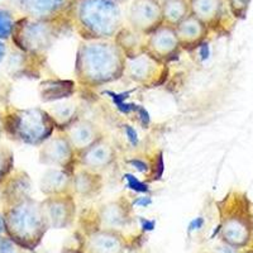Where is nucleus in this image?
Instances as JSON below:
<instances>
[{
	"label": "nucleus",
	"mask_w": 253,
	"mask_h": 253,
	"mask_svg": "<svg viewBox=\"0 0 253 253\" xmlns=\"http://www.w3.org/2000/svg\"><path fill=\"white\" fill-rule=\"evenodd\" d=\"M72 175L62 169H48L40 181L41 193L44 196L72 193Z\"/></svg>",
	"instance_id": "nucleus-22"
},
{
	"label": "nucleus",
	"mask_w": 253,
	"mask_h": 253,
	"mask_svg": "<svg viewBox=\"0 0 253 253\" xmlns=\"http://www.w3.org/2000/svg\"><path fill=\"white\" fill-rule=\"evenodd\" d=\"M252 0H227L229 10L236 19H245Z\"/></svg>",
	"instance_id": "nucleus-28"
},
{
	"label": "nucleus",
	"mask_w": 253,
	"mask_h": 253,
	"mask_svg": "<svg viewBox=\"0 0 253 253\" xmlns=\"http://www.w3.org/2000/svg\"><path fill=\"white\" fill-rule=\"evenodd\" d=\"M124 178L126 180V186L129 187V189L134 190V191H137V193L147 194L150 191L148 184H144V182L139 181L138 178L134 177V176L130 175V173H126V175H124Z\"/></svg>",
	"instance_id": "nucleus-30"
},
{
	"label": "nucleus",
	"mask_w": 253,
	"mask_h": 253,
	"mask_svg": "<svg viewBox=\"0 0 253 253\" xmlns=\"http://www.w3.org/2000/svg\"><path fill=\"white\" fill-rule=\"evenodd\" d=\"M128 164H129L130 166L134 167L135 170H138V171H141V172L146 173L147 176H148V173H150L151 162L144 161V160H142V158L134 157V158H130V160H128Z\"/></svg>",
	"instance_id": "nucleus-31"
},
{
	"label": "nucleus",
	"mask_w": 253,
	"mask_h": 253,
	"mask_svg": "<svg viewBox=\"0 0 253 253\" xmlns=\"http://www.w3.org/2000/svg\"><path fill=\"white\" fill-rule=\"evenodd\" d=\"M182 52L175 27L162 24L150 36H147L144 53L156 61L169 65L175 61Z\"/></svg>",
	"instance_id": "nucleus-10"
},
{
	"label": "nucleus",
	"mask_w": 253,
	"mask_h": 253,
	"mask_svg": "<svg viewBox=\"0 0 253 253\" xmlns=\"http://www.w3.org/2000/svg\"><path fill=\"white\" fill-rule=\"evenodd\" d=\"M66 26H71L70 18L43 20L26 15L15 20L12 41L24 55L42 57L53 46Z\"/></svg>",
	"instance_id": "nucleus-5"
},
{
	"label": "nucleus",
	"mask_w": 253,
	"mask_h": 253,
	"mask_svg": "<svg viewBox=\"0 0 253 253\" xmlns=\"http://www.w3.org/2000/svg\"><path fill=\"white\" fill-rule=\"evenodd\" d=\"M72 1H75V0H72Z\"/></svg>",
	"instance_id": "nucleus-43"
},
{
	"label": "nucleus",
	"mask_w": 253,
	"mask_h": 253,
	"mask_svg": "<svg viewBox=\"0 0 253 253\" xmlns=\"http://www.w3.org/2000/svg\"><path fill=\"white\" fill-rule=\"evenodd\" d=\"M104 187L103 175L79 166L72 175V194L76 198L92 199L101 193Z\"/></svg>",
	"instance_id": "nucleus-18"
},
{
	"label": "nucleus",
	"mask_w": 253,
	"mask_h": 253,
	"mask_svg": "<svg viewBox=\"0 0 253 253\" xmlns=\"http://www.w3.org/2000/svg\"><path fill=\"white\" fill-rule=\"evenodd\" d=\"M133 203H130L126 196H119L115 200L105 203L98 210L99 224L103 225V229L119 230L126 227L132 221Z\"/></svg>",
	"instance_id": "nucleus-15"
},
{
	"label": "nucleus",
	"mask_w": 253,
	"mask_h": 253,
	"mask_svg": "<svg viewBox=\"0 0 253 253\" xmlns=\"http://www.w3.org/2000/svg\"><path fill=\"white\" fill-rule=\"evenodd\" d=\"M164 169V158H162V152L160 151L157 155L153 156V160L151 161V170L148 176H147V181H158L162 177Z\"/></svg>",
	"instance_id": "nucleus-29"
},
{
	"label": "nucleus",
	"mask_w": 253,
	"mask_h": 253,
	"mask_svg": "<svg viewBox=\"0 0 253 253\" xmlns=\"http://www.w3.org/2000/svg\"><path fill=\"white\" fill-rule=\"evenodd\" d=\"M112 1H114V3H117V4H119V5H121V4L126 3V0H112Z\"/></svg>",
	"instance_id": "nucleus-40"
},
{
	"label": "nucleus",
	"mask_w": 253,
	"mask_h": 253,
	"mask_svg": "<svg viewBox=\"0 0 253 253\" xmlns=\"http://www.w3.org/2000/svg\"><path fill=\"white\" fill-rule=\"evenodd\" d=\"M4 130L9 139L32 147H41L57 132L49 113L40 107L10 108L4 114Z\"/></svg>",
	"instance_id": "nucleus-4"
},
{
	"label": "nucleus",
	"mask_w": 253,
	"mask_h": 253,
	"mask_svg": "<svg viewBox=\"0 0 253 253\" xmlns=\"http://www.w3.org/2000/svg\"><path fill=\"white\" fill-rule=\"evenodd\" d=\"M76 196L72 193L62 195L46 196L42 200V208L46 214L49 228L63 229L74 224L76 218Z\"/></svg>",
	"instance_id": "nucleus-12"
},
{
	"label": "nucleus",
	"mask_w": 253,
	"mask_h": 253,
	"mask_svg": "<svg viewBox=\"0 0 253 253\" xmlns=\"http://www.w3.org/2000/svg\"><path fill=\"white\" fill-rule=\"evenodd\" d=\"M3 134H5V130H4V114L0 113V138H1Z\"/></svg>",
	"instance_id": "nucleus-38"
},
{
	"label": "nucleus",
	"mask_w": 253,
	"mask_h": 253,
	"mask_svg": "<svg viewBox=\"0 0 253 253\" xmlns=\"http://www.w3.org/2000/svg\"><path fill=\"white\" fill-rule=\"evenodd\" d=\"M124 76L138 86L158 87L170 78V67L143 53L132 60H126Z\"/></svg>",
	"instance_id": "nucleus-8"
},
{
	"label": "nucleus",
	"mask_w": 253,
	"mask_h": 253,
	"mask_svg": "<svg viewBox=\"0 0 253 253\" xmlns=\"http://www.w3.org/2000/svg\"><path fill=\"white\" fill-rule=\"evenodd\" d=\"M66 134L70 143L72 144L76 153H81L86 151L95 143L105 138L103 129L95 122L87 118H80L78 122L72 124L69 129L62 132Z\"/></svg>",
	"instance_id": "nucleus-16"
},
{
	"label": "nucleus",
	"mask_w": 253,
	"mask_h": 253,
	"mask_svg": "<svg viewBox=\"0 0 253 253\" xmlns=\"http://www.w3.org/2000/svg\"><path fill=\"white\" fill-rule=\"evenodd\" d=\"M4 230H5V220H4V215L0 214V234L3 233Z\"/></svg>",
	"instance_id": "nucleus-39"
},
{
	"label": "nucleus",
	"mask_w": 253,
	"mask_h": 253,
	"mask_svg": "<svg viewBox=\"0 0 253 253\" xmlns=\"http://www.w3.org/2000/svg\"><path fill=\"white\" fill-rule=\"evenodd\" d=\"M47 112L55 122L57 132H65L75 122L83 118V108L78 101L72 99L52 103L51 107L47 108Z\"/></svg>",
	"instance_id": "nucleus-20"
},
{
	"label": "nucleus",
	"mask_w": 253,
	"mask_h": 253,
	"mask_svg": "<svg viewBox=\"0 0 253 253\" xmlns=\"http://www.w3.org/2000/svg\"><path fill=\"white\" fill-rule=\"evenodd\" d=\"M6 56V46L4 41H0V63L3 62Z\"/></svg>",
	"instance_id": "nucleus-37"
},
{
	"label": "nucleus",
	"mask_w": 253,
	"mask_h": 253,
	"mask_svg": "<svg viewBox=\"0 0 253 253\" xmlns=\"http://www.w3.org/2000/svg\"><path fill=\"white\" fill-rule=\"evenodd\" d=\"M3 198L6 205L19 202L22 199L31 196L32 182L29 176L24 171H18L9 176L3 184Z\"/></svg>",
	"instance_id": "nucleus-24"
},
{
	"label": "nucleus",
	"mask_w": 253,
	"mask_h": 253,
	"mask_svg": "<svg viewBox=\"0 0 253 253\" xmlns=\"http://www.w3.org/2000/svg\"><path fill=\"white\" fill-rule=\"evenodd\" d=\"M14 170V153L9 147L0 144V185L8 180Z\"/></svg>",
	"instance_id": "nucleus-26"
},
{
	"label": "nucleus",
	"mask_w": 253,
	"mask_h": 253,
	"mask_svg": "<svg viewBox=\"0 0 253 253\" xmlns=\"http://www.w3.org/2000/svg\"><path fill=\"white\" fill-rule=\"evenodd\" d=\"M3 215L9 238L27 250L37 247L49 228L42 203L32 196L6 205Z\"/></svg>",
	"instance_id": "nucleus-3"
},
{
	"label": "nucleus",
	"mask_w": 253,
	"mask_h": 253,
	"mask_svg": "<svg viewBox=\"0 0 253 253\" xmlns=\"http://www.w3.org/2000/svg\"><path fill=\"white\" fill-rule=\"evenodd\" d=\"M247 253H253V251H251V252H247Z\"/></svg>",
	"instance_id": "nucleus-41"
},
{
	"label": "nucleus",
	"mask_w": 253,
	"mask_h": 253,
	"mask_svg": "<svg viewBox=\"0 0 253 253\" xmlns=\"http://www.w3.org/2000/svg\"><path fill=\"white\" fill-rule=\"evenodd\" d=\"M175 31L182 51L187 52L195 51L196 48L202 47L210 33L209 28L193 14H190L181 23H178L175 27Z\"/></svg>",
	"instance_id": "nucleus-17"
},
{
	"label": "nucleus",
	"mask_w": 253,
	"mask_h": 253,
	"mask_svg": "<svg viewBox=\"0 0 253 253\" xmlns=\"http://www.w3.org/2000/svg\"><path fill=\"white\" fill-rule=\"evenodd\" d=\"M191 14L219 36L229 35L236 18L232 15L225 0H190Z\"/></svg>",
	"instance_id": "nucleus-7"
},
{
	"label": "nucleus",
	"mask_w": 253,
	"mask_h": 253,
	"mask_svg": "<svg viewBox=\"0 0 253 253\" xmlns=\"http://www.w3.org/2000/svg\"><path fill=\"white\" fill-rule=\"evenodd\" d=\"M0 253H17L9 239H0Z\"/></svg>",
	"instance_id": "nucleus-33"
},
{
	"label": "nucleus",
	"mask_w": 253,
	"mask_h": 253,
	"mask_svg": "<svg viewBox=\"0 0 253 253\" xmlns=\"http://www.w3.org/2000/svg\"><path fill=\"white\" fill-rule=\"evenodd\" d=\"M124 130H126V137H128V139L132 142V144H137V142H138V137H137V133H135L134 128H133L132 126L126 124V126H124Z\"/></svg>",
	"instance_id": "nucleus-34"
},
{
	"label": "nucleus",
	"mask_w": 253,
	"mask_h": 253,
	"mask_svg": "<svg viewBox=\"0 0 253 253\" xmlns=\"http://www.w3.org/2000/svg\"><path fill=\"white\" fill-rule=\"evenodd\" d=\"M214 253H239L238 248L233 247V246L228 245L225 242H223L221 245H219L218 247H215Z\"/></svg>",
	"instance_id": "nucleus-32"
},
{
	"label": "nucleus",
	"mask_w": 253,
	"mask_h": 253,
	"mask_svg": "<svg viewBox=\"0 0 253 253\" xmlns=\"http://www.w3.org/2000/svg\"><path fill=\"white\" fill-rule=\"evenodd\" d=\"M126 58L114 40H81L76 51L74 76L79 86L99 89L126 75Z\"/></svg>",
	"instance_id": "nucleus-1"
},
{
	"label": "nucleus",
	"mask_w": 253,
	"mask_h": 253,
	"mask_svg": "<svg viewBox=\"0 0 253 253\" xmlns=\"http://www.w3.org/2000/svg\"><path fill=\"white\" fill-rule=\"evenodd\" d=\"M72 0H19V6L27 17L43 20L70 18Z\"/></svg>",
	"instance_id": "nucleus-14"
},
{
	"label": "nucleus",
	"mask_w": 253,
	"mask_h": 253,
	"mask_svg": "<svg viewBox=\"0 0 253 253\" xmlns=\"http://www.w3.org/2000/svg\"><path fill=\"white\" fill-rule=\"evenodd\" d=\"M203 223H204V221H203V219L202 218H198V219H195V220H193L191 221V224H190V232H191V230H194V229H200V228H202V225H203Z\"/></svg>",
	"instance_id": "nucleus-36"
},
{
	"label": "nucleus",
	"mask_w": 253,
	"mask_h": 253,
	"mask_svg": "<svg viewBox=\"0 0 253 253\" xmlns=\"http://www.w3.org/2000/svg\"><path fill=\"white\" fill-rule=\"evenodd\" d=\"M118 160V152L112 142L107 138L101 139L86 151L78 155V166L86 170L101 173L109 170Z\"/></svg>",
	"instance_id": "nucleus-13"
},
{
	"label": "nucleus",
	"mask_w": 253,
	"mask_h": 253,
	"mask_svg": "<svg viewBox=\"0 0 253 253\" xmlns=\"http://www.w3.org/2000/svg\"><path fill=\"white\" fill-rule=\"evenodd\" d=\"M147 36L134 31L132 27L123 26L114 37V42L119 47L126 60L143 55L146 49Z\"/></svg>",
	"instance_id": "nucleus-23"
},
{
	"label": "nucleus",
	"mask_w": 253,
	"mask_h": 253,
	"mask_svg": "<svg viewBox=\"0 0 253 253\" xmlns=\"http://www.w3.org/2000/svg\"><path fill=\"white\" fill-rule=\"evenodd\" d=\"M78 90V83L74 80L47 79L40 84V98L43 103H56L71 99Z\"/></svg>",
	"instance_id": "nucleus-21"
},
{
	"label": "nucleus",
	"mask_w": 253,
	"mask_h": 253,
	"mask_svg": "<svg viewBox=\"0 0 253 253\" xmlns=\"http://www.w3.org/2000/svg\"><path fill=\"white\" fill-rule=\"evenodd\" d=\"M128 26L144 36H150L164 24L160 0H133L126 13Z\"/></svg>",
	"instance_id": "nucleus-11"
},
{
	"label": "nucleus",
	"mask_w": 253,
	"mask_h": 253,
	"mask_svg": "<svg viewBox=\"0 0 253 253\" xmlns=\"http://www.w3.org/2000/svg\"><path fill=\"white\" fill-rule=\"evenodd\" d=\"M40 162L48 169H62L70 173L79 167L78 153L62 132H56L40 147Z\"/></svg>",
	"instance_id": "nucleus-9"
},
{
	"label": "nucleus",
	"mask_w": 253,
	"mask_h": 253,
	"mask_svg": "<svg viewBox=\"0 0 253 253\" xmlns=\"http://www.w3.org/2000/svg\"><path fill=\"white\" fill-rule=\"evenodd\" d=\"M220 215V230L223 241L236 248L246 247L252 236V214L247 195L230 191L216 202Z\"/></svg>",
	"instance_id": "nucleus-6"
},
{
	"label": "nucleus",
	"mask_w": 253,
	"mask_h": 253,
	"mask_svg": "<svg viewBox=\"0 0 253 253\" xmlns=\"http://www.w3.org/2000/svg\"><path fill=\"white\" fill-rule=\"evenodd\" d=\"M69 15L84 41L114 40L123 27L121 5L112 0H75Z\"/></svg>",
	"instance_id": "nucleus-2"
},
{
	"label": "nucleus",
	"mask_w": 253,
	"mask_h": 253,
	"mask_svg": "<svg viewBox=\"0 0 253 253\" xmlns=\"http://www.w3.org/2000/svg\"><path fill=\"white\" fill-rule=\"evenodd\" d=\"M89 253H122L126 248V242L118 230H94L87 239Z\"/></svg>",
	"instance_id": "nucleus-19"
},
{
	"label": "nucleus",
	"mask_w": 253,
	"mask_h": 253,
	"mask_svg": "<svg viewBox=\"0 0 253 253\" xmlns=\"http://www.w3.org/2000/svg\"><path fill=\"white\" fill-rule=\"evenodd\" d=\"M141 225H142V229L143 230H152L155 228V221L153 220H147V219L141 218Z\"/></svg>",
	"instance_id": "nucleus-35"
},
{
	"label": "nucleus",
	"mask_w": 253,
	"mask_h": 253,
	"mask_svg": "<svg viewBox=\"0 0 253 253\" xmlns=\"http://www.w3.org/2000/svg\"><path fill=\"white\" fill-rule=\"evenodd\" d=\"M252 233H253V228H252Z\"/></svg>",
	"instance_id": "nucleus-42"
},
{
	"label": "nucleus",
	"mask_w": 253,
	"mask_h": 253,
	"mask_svg": "<svg viewBox=\"0 0 253 253\" xmlns=\"http://www.w3.org/2000/svg\"><path fill=\"white\" fill-rule=\"evenodd\" d=\"M15 20L13 14L6 9H0V41L12 38Z\"/></svg>",
	"instance_id": "nucleus-27"
},
{
	"label": "nucleus",
	"mask_w": 253,
	"mask_h": 253,
	"mask_svg": "<svg viewBox=\"0 0 253 253\" xmlns=\"http://www.w3.org/2000/svg\"><path fill=\"white\" fill-rule=\"evenodd\" d=\"M162 17L164 23L176 27L191 14L190 0H162Z\"/></svg>",
	"instance_id": "nucleus-25"
}]
</instances>
